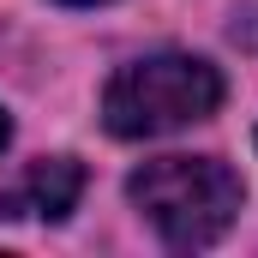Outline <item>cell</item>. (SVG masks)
Segmentation results:
<instances>
[{"mask_svg":"<svg viewBox=\"0 0 258 258\" xmlns=\"http://www.w3.org/2000/svg\"><path fill=\"white\" fill-rule=\"evenodd\" d=\"M126 198L162 234V246L198 252V246L228 234V222L246 204V186L222 156H156V162L132 168Z\"/></svg>","mask_w":258,"mask_h":258,"instance_id":"obj_1","label":"cell"},{"mask_svg":"<svg viewBox=\"0 0 258 258\" xmlns=\"http://www.w3.org/2000/svg\"><path fill=\"white\" fill-rule=\"evenodd\" d=\"M6 138H12V120H6V114H0V150H6Z\"/></svg>","mask_w":258,"mask_h":258,"instance_id":"obj_5","label":"cell"},{"mask_svg":"<svg viewBox=\"0 0 258 258\" xmlns=\"http://www.w3.org/2000/svg\"><path fill=\"white\" fill-rule=\"evenodd\" d=\"M84 192V168L72 156H42L30 162L6 192H0V216H42V222H60L66 210Z\"/></svg>","mask_w":258,"mask_h":258,"instance_id":"obj_3","label":"cell"},{"mask_svg":"<svg viewBox=\"0 0 258 258\" xmlns=\"http://www.w3.org/2000/svg\"><path fill=\"white\" fill-rule=\"evenodd\" d=\"M234 36H246V42H258V12L246 18V24H234Z\"/></svg>","mask_w":258,"mask_h":258,"instance_id":"obj_4","label":"cell"},{"mask_svg":"<svg viewBox=\"0 0 258 258\" xmlns=\"http://www.w3.org/2000/svg\"><path fill=\"white\" fill-rule=\"evenodd\" d=\"M66 6H96V0H66Z\"/></svg>","mask_w":258,"mask_h":258,"instance_id":"obj_6","label":"cell"},{"mask_svg":"<svg viewBox=\"0 0 258 258\" xmlns=\"http://www.w3.org/2000/svg\"><path fill=\"white\" fill-rule=\"evenodd\" d=\"M222 108V72L198 54H150L108 78L102 126L114 138H162Z\"/></svg>","mask_w":258,"mask_h":258,"instance_id":"obj_2","label":"cell"}]
</instances>
